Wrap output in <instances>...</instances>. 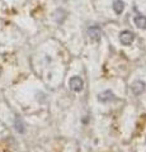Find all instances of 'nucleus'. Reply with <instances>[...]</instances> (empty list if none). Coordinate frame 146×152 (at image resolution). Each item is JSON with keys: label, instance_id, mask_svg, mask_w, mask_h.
Returning <instances> with one entry per match:
<instances>
[{"label": "nucleus", "instance_id": "1", "mask_svg": "<svg viewBox=\"0 0 146 152\" xmlns=\"http://www.w3.org/2000/svg\"><path fill=\"white\" fill-rule=\"evenodd\" d=\"M69 86L74 93H80L84 88V81L80 76H73L69 80Z\"/></svg>", "mask_w": 146, "mask_h": 152}, {"label": "nucleus", "instance_id": "2", "mask_svg": "<svg viewBox=\"0 0 146 152\" xmlns=\"http://www.w3.org/2000/svg\"><path fill=\"white\" fill-rule=\"evenodd\" d=\"M134 41H135V34L131 31H122L120 33V42L123 46L132 45Z\"/></svg>", "mask_w": 146, "mask_h": 152}, {"label": "nucleus", "instance_id": "3", "mask_svg": "<svg viewBox=\"0 0 146 152\" xmlns=\"http://www.w3.org/2000/svg\"><path fill=\"white\" fill-rule=\"evenodd\" d=\"M97 100L101 103H109L112 100H116V95L113 94L112 90H104L97 95Z\"/></svg>", "mask_w": 146, "mask_h": 152}, {"label": "nucleus", "instance_id": "4", "mask_svg": "<svg viewBox=\"0 0 146 152\" xmlns=\"http://www.w3.org/2000/svg\"><path fill=\"white\" fill-rule=\"evenodd\" d=\"M87 33H88L89 38H90L92 41H94V42L99 41L101 37H102V29L98 26H90V27L88 28Z\"/></svg>", "mask_w": 146, "mask_h": 152}, {"label": "nucleus", "instance_id": "5", "mask_svg": "<svg viewBox=\"0 0 146 152\" xmlns=\"http://www.w3.org/2000/svg\"><path fill=\"white\" fill-rule=\"evenodd\" d=\"M131 90H132L135 95H141L146 90V84L142 80H136V81L131 84Z\"/></svg>", "mask_w": 146, "mask_h": 152}, {"label": "nucleus", "instance_id": "6", "mask_svg": "<svg viewBox=\"0 0 146 152\" xmlns=\"http://www.w3.org/2000/svg\"><path fill=\"white\" fill-rule=\"evenodd\" d=\"M136 27L141 28V29H146V17L144 15H136L134 19Z\"/></svg>", "mask_w": 146, "mask_h": 152}, {"label": "nucleus", "instance_id": "7", "mask_svg": "<svg viewBox=\"0 0 146 152\" xmlns=\"http://www.w3.org/2000/svg\"><path fill=\"white\" fill-rule=\"evenodd\" d=\"M113 10H114L116 14H122L125 10V3L122 0H116L113 3Z\"/></svg>", "mask_w": 146, "mask_h": 152}, {"label": "nucleus", "instance_id": "8", "mask_svg": "<svg viewBox=\"0 0 146 152\" xmlns=\"http://www.w3.org/2000/svg\"><path fill=\"white\" fill-rule=\"evenodd\" d=\"M14 124H15V129L19 132V133H23L24 132V123L22 122L21 118H15V122H14Z\"/></svg>", "mask_w": 146, "mask_h": 152}, {"label": "nucleus", "instance_id": "9", "mask_svg": "<svg viewBox=\"0 0 146 152\" xmlns=\"http://www.w3.org/2000/svg\"><path fill=\"white\" fill-rule=\"evenodd\" d=\"M145 141H146V138H145Z\"/></svg>", "mask_w": 146, "mask_h": 152}]
</instances>
